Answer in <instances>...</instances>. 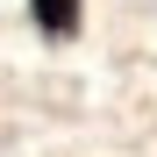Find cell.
Wrapping results in <instances>:
<instances>
[{"label": "cell", "mask_w": 157, "mask_h": 157, "mask_svg": "<svg viewBox=\"0 0 157 157\" xmlns=\"http://www.w3.org/2000/svg\"><path fill=\"white\" fill-rule=\"evenodd\" d=\"M29 14H36V29L50 43H71L78 36V0H29Z\"/></svg>", "instance_id": "cell-1"}]
</instances>
